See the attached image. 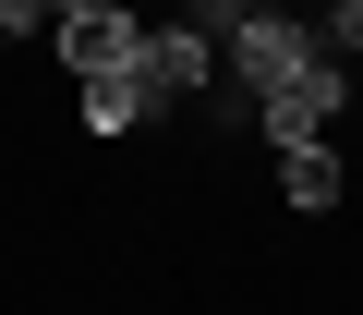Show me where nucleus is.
<instances>
[{
	"instance_id": "f257e3e1",
	"label": "nucleus",
	"mask_w": 363,
	"mask_h": 315,
	"mask_svg": "<svg viewBox=\"0 0 363 315\" xmlns=\"http://www.w3.org/2000/svg\"><path fill=\"white\" fill-rule=\"evenodd\" d=\"M315 61H327V37H315V25H291V13H242V25H230V73H242V109H255V97H279V85H303Z\"/></svg>"
},
{
	"instance_id": "0eeeda50",
	"label": "nucleus",
	"mask_w": 363,
	"mask_h": 315,
	"mask_svg": "<svg viewBox=\"0 0 363 315\" xmlns=\"http://www.w3.org/2000/svg\"><path fill=\"white\" fill-rule=\"evenodd\" d=\"M0 37H49V13L37 0H0Z\"/></svg>"
},
{
	"instance_id": "6e6552de",
	"label": "nucleus",
	"mask_w": 363,
	"mask_h": 315,
	"mask_svg": "<svg viewBox=\"0 0 363 315\" xmlns=\"http://www.w3.org/2000/svg\"><path fill=\"white\" fill-rule=\"evenodd\" d=\"M206 13H218V37H230V25H242V13H279V0H206Z\"/></svg>"
},
{
	"instance_id": "1a4fd4ad",
	"label": "nucleus",
	"mask_w": 363,
	"mask_h": 315,
	"mask_svg": "<svg viewBox=\"0 0 363 315\" xmlns=\"http://www.w3.org/2000/svg\"><path fill=\"white\" fill-rule=\"evenodd\" d=\"M327 37H339V49H363V0H339V25H327Z\"/></svg>"
},
{
	"instance_id": "9d476101",
	"label": "nucleus",
	"mask_w": 363,
	"mask_h": 315,
	"mask_svg": "<svg viewBox=\"0 0 363 315\" xmlns=\"http://www.w3.org/2000/svg\"><path fill=\"white\" fill-rule=\"evenodd\" d=\"M37 13H49V25H73V13H97V0H37Z\"/></svg>"
},
{
	"instance_id": "39448f33",
	"label": "nucleus",
	"mask_w": 363,
	"mask_h": 315,
	"mask_svg": "<svg viewBox=\"0 0 363 315\" xmlns=\"http://www.w3.org/2000/svg\"><path fill=\"white\" fill-rule=\"evenodd\" d=\"M279 194H291V206H339V158H327V133H315V145H279Z\"/></svg>"
},
{
	"instance_id": "423d86ee",
	"label": "nucleus",
	"mask_w": 363,
	"mask_h": 315,
	"mask_svg": "<svg viewBox=\"0 0 363 315\" xmlns=\"http://www.w3.org/2000/svg\"><path fill=\"white\" fill-rule=\"evenodd\" d=\"M145 109H157V97H145V73H97V85H85V133H133Z\"/></svg>"
},
{
	"instance_id": "20e7f679",
	"label": "nucleus",
	"mask_w": 363,
	"mask_h": 315,
	"mask_svg": "<svg viewBox=\"0 0 363 315\" xmlns=\"http://www.w3.org/2000/svg\"><path fill=\"white\" fill-rule=\"evenodd\" d=\"M133 73H145V97H194V85H206L218 61H206V37H194V25H145Z\"/></svg>"
},
{
	"instance_id": "f03ea898",
	"label": "nucleus",
	"mask_w": 363,
	"mask_h": 315,
	"mask_svg": "<svg viewBox=\"0 0 363 315\" xmlns=\"http://www.w3.org/2000/svg\"><path fill=\"white\" fill-rule=\"evenodd\" d=\"M49 49L73 61V85H97V73H133V49H145V25L121 13V0H97V13H73V25H49Z\"/></svg>"
},
{
	"instance_id": "7ed1b4c3",
	"label": "nucleus",
	"mask_w": 363,
	"mask_h": 315,
	"mask_svg": "<svg viewBox=\"0 0 363 315\" xmlns=\"http://www.w3.org/2000/svg\"><path fill=\"white\" fill-rule=\"evenodd\" d=\"M339 97H351V61H315L303 85H279V97H255V121H267V145H315Z\"/></svg>"
}]
</instances>
